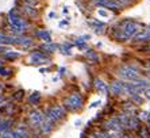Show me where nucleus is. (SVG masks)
Returning <instances> with one entry per match:
<instances>
[{
  "label": "nucleus",
  "mask_w": 150,
  "mask_h": 138,
  "mask_svg": "<svg viewBox=\"0 0 150 138\" xmlns=\"http://www.w3.org/2000/svg\"><path fill=\"white\" fill-rule=\"evenodd\" d=\"M141 24L131 19H125V21L119 22L116 26H114V37L119 42H126L129 39L134 38L138 33H139Z\"/></svg>",
  "instance_id": "nucleus-1"
},
{
  "label": "nucleus",
  "mask_w": 150,
  "mask_h": 138,
  "mask_svg": "<svg viewBox=\"0 0 150 138\" xmlns=\"http://www.w3.org/2000/svg\"><path fill=\"white\" fill-rule=\"evenodd\" d=\"M7 19H8V23H10V27L11 30L14 31L15 34L21 35L23 34L27 28V23L21 15L18 14L16 10H10L7 14Z\"/></svg>",
  "instance_id": "nucleus-2"
},
{
  "label": "nucleus",
  "mask_w": 150,
  "mask_h": 138,
  "mask_svg": "<svg viewBox=\"0 0 150 138\" xmlns=\"http://www.w3.org/2000/svg\"><path fill=\"white\" fill-rule=\"evenodd\" d=\"M45 117L49 122L57 123V122L62 121L64 118H65V107H64V106H59V104H56V106L47 108Z\"/></svg>",
  "instance_id": "nucleus-3"
},
{
  "label": "nucleus",
  "mask_w": 150,
  "mask_h": 138,
  "mask_svg": "<svg viewBox=\"0 0 150 138\" xmlns=\"http://www.w3.org/2000/svg\"><path fill=\"white\" fill-rule=\"evenodd\" d=\"M64 107L70 111H77L83 107V97L80 93H70L67 99L64 100Z\"/></svg>",
  "instance_id": "nucleus-4"
},
{
  "label": "nucleus",
  "mask_w": 150,
  "mask_h": 138,
  "mask_svg": "<svg viewBox=\"0 0 150 138\" xmlns=\"http://www.w3.org/2000/svg\"><path fill=\"white\" fill-rule=\"evenodd\" d=\"M119 76L122 77V79L127 80V81H134L139 77V72H138V69L134 68L131 65H123L119 68L118 70Z\"/></svg>",
  "instance_id": "nucleus-5"
},
{
  "label": "nucleus",
  "mask_w": 150,
  "mask_h": 138,
  "mask_svg": "<svg viewBox=\"0 0 150 138\" xmlns=\"http://www.w3.org/2000/svg\"><path fill=\"white\" fill-rule=\"evenodd\" d=\"M28 121H30V124H31L34 129H39L42 126V123L46 121V117L42 111L33 110V111H30V114H28Z\"/></svg>",
  "instance_id": "nucleus-6"
},
{
  "label": "nucleus",
  "mask_w": 150,
  "mask_h": 138,
  "mask_svg": "<svg viewBox=\"0 0 150 138\" xmlns=\"http://www.w3.org/2000/svg\"><path fill=\"white\" fill-rule=\"evenodd\" d=\"M93 3L96 6H99L100 8H105V10H110V11H114V12H120L122 7L120 4L116 1V0H93Z\"/></svg>",
  "instance_id": "nucleus-7"
},
{
  "label": "nucleus",
  "mask_w": 150,
  "mask_h": 138,
  "mask_svg": "<svg viewBox=\"0 0 150 138\" xmlns=\"http://www.w3.org/2000/svg\"><path fill=\"white\" fill-rule=\"evenodd\" d=\"M28 61H30V64H33V65H45V64H49L50 62V57L41 52H34L30 54Z\"/></svg>",
  "instance_id": "nucleus-8"
},
{
  "label": "nucleus",
  "mask_w": 150,
  "mask_h": 138,
  "mask_svg": "<svg viewBox=\"0 0 150 138\" xmlns=\"http://www.w3.org/2000/svg\"><path fill=\"white\" fill-rule=\"evenodd\" d=\"M108 91L111 95L114 96H120V95H125V83L122 81H112L108 87Z\"/></svg>",
  "instance_id": "nucleus-9"
},
{
  "label": "nucleus",
  "mask_w": 150,
  "mask_h": 138,
  "mask_svg": "<svg viewBox=\"0 0 150 138\" xmlns=\"http://www.w3.org/2000/svg\"><path fill=\"white\" fill-rule=\"evenodd\" d=\"M11 39H12V43H15V45L25 46V48L33 45V39L30 38V37H23L22 34L21 35H15V37H11Z\"/></svg>",
  "instance_id": "nucleus-10"
},
{
  "label": "nucleus",
  "mask_w": 150,
  "mask_h": 138,
  "mask_svg": "<svg viewBox=\"0 0 150 138\" xmlns=\"http://www.w3.org/2000/svg\"><path fill=\"white\" fill-rule=\"evenodd\" d=\"M95 88L101 95H107V92H108V85H107L104 80L101 79H95Z\"/></svg>",
  "instance_id": "nucleus-11"
},
{
  "label": "nucleus",
  "mask_w": 150,
  "mask_h": 138,
  "mask_svg": "<svg viewBox=\"0 0 150 138\" xmlns=\"http://www.w3.org/2000/svg\"><path fill=\"white\" fill-rule=\"evenodd\" d=\"M107 129H110V130H112V131H115V133H118V131H120L122 130V124H120V122L118 121V117L116 118H111L108 122H107Z\"/></svg>",
  "instance_id": "nucleus-12"
},
{
  "label": "nucleus",
  "mask_w": 150,
  "mask_h": 138,
  "mask_svg": "<svg viewBox=\"0 0 150 138\" xmlns=\"http://www.w3.org/2000/svg\"><path fill=\"white\" fill-rule=\"evenodd\" d=\"M35 35H37L41 41L45 42V43L53 42L52 41V34H50V31H47V30H37L35 31Z\"/></svg>",
  "instance_id": "nucleus-13"
},
{
  "label": "nucleus",
  "mask_w": 150,
  "mask_h": 138,
  "mask_svg": "<svg viewBox=\"0 0 150 138\" xmlns=\"http://www.w3.org/2000/svg\"><path fill=\"white\" fill-rule=\"evenodd\" d=\"M19 57H21V53L12 52V50H7V52L3 53V60L4 61H8V62L15 61V60H18Z\"/></svg>",
  "instance_id": "nucleus-14"
},
{
  "label": "nucleus",
  "mask_w": 150,
  "mask_h": 138,
  "mask_svg": "<svg viewBox=\"0 0 150 138\" xmlns=\"http://www.w3.org/2000/svg\"><path fill=\"white\" fill-rule=\"evenodd\" d=\"M91 24H92V27H93L96 34H104V23L93 21V22H91Z\"/></svg>",
  "instance_id": "nucleus-15"
},
{
  "label": "nucleus",
  "mask_w": 150,
  "mask_h": 138,
  "mask_svg": "<svg viewBox=\"0 0 150 138\" xmlns=\"http://www.w3.org/2000/svg\"><path fill=\"white\" fill-rule=\"evenodd\" d=\"M39 130L42 131V134H49L50 131L53 130V123L52 122H49L47 119H46L43 123H42V126L39 127Z\"/></svg>",
  "instance_id": "nucleus-16"
},
{
  "label": "nucleus",
  "mask_w": 150,
  "mask_h": 138,
  "mask_svg": "<svg viewBox=\"0 0 150 138\" xmlns=\"http://www.w3.org/2000/svg\"><path fill=\"white\" fill-rule=\"evenodd\" d=\"M15 131H16V133H19V134H21L23 138H30V131H28V127H27V126H25V124L18 126Z\"/></svg>",
  "instance_id": "nucleus-17"
},
{
  "label": "nucleus",
  "mask_w": 150,
  "mask_h": 138,
  "mask_svg": "<svg viewBox=\"0 0 150 138\" xmlns=\"http://www.w3.org/2000/svg\"><path fill=\"white\" fill-rule=\"evenodd\" d=\"M139 126V119L137 117H130L129 119V123H127V127L131 129V130H137Z\"/></svg>",
  "instance_id": "nucleus-18"
},
{
  "label": "nucleus",
  "mask_w": 150,
  "mask_h": 138,
  "mask_svg": "<svg viewBox=\"0 0 150 138\" xmlns=\"http://www.w3.org/2000/svg\"><path fill=\"white\" fill-rule=\"evenodd\" d=\"M39 100H41V92H38V91H35V92H33L30 96H28V102L31 104H38Z\"/></svg>",
  "instance_id": "nucleus-19"
},
{
  "label": "nucleus",
  "mask_w": 150,
  "mask_h": 138,
  "mask_svg": "<svg viewBox=\"0 0 150 138\" xmlns=\"http://www.w3.org/2000/svg\"><path fill=\"white\" fill-rule=\"evenodd\" d=\"M22 11H23L25 14H27L28 16H35V15H37V10H35V7H28V6H23V7H22Z\"/></svg>",
  "instance_id": "nucleus-20"
},
{
  "label": "nucleus",
  "mask_w": 150,
  "mask_h": 138,
  "mask_svg": "<svg viewBox=\"0 0 150 138\" xmlns=\"http://www.w3.org/2000/svg\"><path fill=\"white\" fill-rule=\"evenodd\" d=\"M42 48L45 49L46 52H49V53H54L58 49V45H56V43H53V42H49V43H46V45H43Z\"/></svg>",
  "instance_id": "nucleus-21"
},
{
  "label": "nucleus",
  "mask_w": 150,
  "mask_h": 138,
  "mask_svg": "<svg viewBox=\"0 0 150 138\" xmlns=\"http://www.w3.org/2000/svg\"><path fill=\"white\" fill-rule=\"evenodd\" d=\"M12 70L10 68H6V66H0V77H10Z\"/></svg>",
  "instance_id": "nucleus-22"
},
{
  "label": "nucleus",
  "mask_w": 150,
  "mask_h": 138,
  "mask_svg": "<svg viewBox=\"0 0 150 138\" xmlns=\"http://www.w3.org/2000/svg\"><path fill=\"white\" fill-rule=\"evenodd\" d=\"M87 57L89 60H92V61H95V62H98L99 61V57H98V54L93 52V50H87Z\"/></svg>",
  "instance_id": "nucleus-23"
},
{
  "label": "nucleus",
  "mask_w": 150,
  "mask_h": 138,
  "mask_svg": "<svg viewBox=\"0 0 150 138\" xmlns=\"http://www.w3.org/2000/svg\"><path fill=\"white\" fill-rule=\"evenodd\" d=\"M98 15L99 16H101V18H108L110 16V12L105 8H99L98 10Z\"/></svg>",
  "instance_id": "nucleus-24"
},
{
  "label": "nucleus",
  "mask_w": 150,
  "mask_h": 138,
  "mask_svg": "<svg viewBox=\"0 0 150 138\" xmlns=\"http://www.w3.org/2000/svg\"><path fill=\"white\" fill-rule=\"evenodd\" d=\"M37 0H23V6H28V7H35L37 6Z\"/></svg>",
  "instance_id": "nucleus-25"
},
{
  "label": "nucleus",
  "mask_w": 150,
  "mask_h": 138,
  "mask_svg": "<svg viewBox=\"0 0 150 138\" xmlns=\"http://www.w3.org/2000/svg\"><path fill=\"white\" fill-rule=\"evenodd\" d=\"M131 97H133V100L135 102V103L138 104H142L143 103V99L139 96V93H135V95H131Z\"/></svg>",
  "instance_id": "nucleus-26"
},
{
  "label": "nucleus",
  "mask_w": 150,
  "mask_h": 138,
  "mask_svg": "<svg viewBox=\"0 0 150 138\" xmlns=\"http://www.w3.org/2000/svg\"><path fill=\"white\" fill-rule=\"evenodd\" d=\"M141 137H142V138H150L149 131H147V127H142V129H141Z\"/></svg>",
  "instance_id": "nucleus-27"
},
{
  "label": "nucleus",
  "mask_w": 150,
  "mask_h": 138,
  "mask_svg": "<svg viewBox=\"0 0 150 138\" xmlns=\"http://www.w3.org/2000/svg\"><path fill=\"white\" fill-rule=\"evenodd\" d=\"M23 93H25V92H23V91H18V92L16 93H15V96H14V99L15 100H18V102H19V100H22V99H23Z\"/></svg>",
  "instance_id": "nucleus-28"
},
{
  "label": "nucleus",
  "mask_w": 150,
  "mask_h": 138,
  "mask_svg": "<svg viewBox=\"0 0 150 138\" xmlns=\"http://www.w3.org/2000/svg\"><path fill=\"white\" fill-rule=\"evenodd\" d=\"M116 1H118V3L120 4V7H122V6H130L134 0H116Z\"/></svg>",
  "instance_id": "nucleus-29"
},
{
  "label": "nucleus",
  "mask_w": 150,
  "mask_h": 138,
  "mask_svg": "<svg viewBox=\"0 0 150 138\" xmlns=\"http://www.w3.org/2000/svg\"><path fill=\"white\" fill-rule=\"evenodd\" d=\"M91 138H111L110 135H107L105 133H96L95 135H92Z\"/></svg>",
  "instance_id": "nucleus-30"
},
{
  "label": "nucleus",
  "mask_w": 150,
  "mask_h": 138,
  "mask_svg": "<svg viewBox=\"0 0 150 138\" xmlns=\"http://www.w3.org/2000/svg\"><path fill=\"white\" fill-rule=\"evenodd\" d=\"M0 138H12V133H11L10 130L4 131V133H1V134H0Z\"/></svg>",
  "instance_id": "nucleus-31"
},
{
  "label": "nucleus",
  "mask_w": 150,
  "mask_h": 138,
  "mask_svg": "<svg viewBox=\"0 0 150 138\" xmlns=\"http://www.w3.org/2000/svg\"><path fill=\"white\" fill-rule=\"evenodd\" d=\"M100 103H101L100 100H96V102H92V103H91V104H89V108H93V107H98V106H99V104H100Z\"/></svg>",
  "instance_id": "nucleus-32"
},
{
  "label": "nucleus",
  "mask_w": 150,
  "mask_h": 138,
  "mask_svg": "<svg viewBox=\"0 0 150 138\" xmlns=\"http://www.w3.org/2000/svg\"><path fill=\"white\" fill-rule=\"evenodd\" d=\"M141 118H142V119H145V121H147V119H149V114H147L146 111H143L142 114H141Z\"/></svg>",
  "instance_id": "nucleus-33"
},
{
  "label": "nucleus",
  "mask_w": 150,
  "mask_h": 138,
  "mask_svg": "<svg viewBox=\"0 0 150 138\" xmlns=\"http://www.w3.org/2000/svg\"><path fill=\"white\" fill-rule=\"evenodd\" d=\"M143 92H145V96H146L147 99H150V87H147V88L143 91Z\"/></svg>",
  "instance_id": "nucleus-34"
},
{
  "label": "nucleus",
  "mask_w": 150,
  "mask_h": 138,
  "mask_svg": "<svg viewBox=\"0 0 150 138\" xmlns=\"http://www.w3.org/2000/svg\"><path fill=\"white\" fill-rule=\"evenodd\" d=\"M12 138H23V137H22V135L19 134V133H16V131H14V133H12Z\"/></svg>",
  "instance_id": "nucleus-35"
},
{
  "label": "nucleus",
  "mask_w": 150,
  "mask_h": 138,
  "mask_svg": "<svg viewBox=\"0 0 150 138\" xmlns=\"http://www.w3.org/2000/svg\"><path fill=\"white\" fill-rule=\"evenodd\" d=\"M68 22L69 21H64V22H59V27H62V26H67Z\"/></svg>",
  "instance_id": "nucleus-36"
},
{
  "label": "nucleus",
  "mask_w": 150,
  "mask_h": 138,
  "mask_svg": "<svg viewBox=\"0 0 150 138\" xmlns=\"http://www.w3.org/2000/svg\"><path fill=\"white\" fill-rule=\"evenodd\" d=\"M58 72H59V76H62L64 73H65V68H59Z\"/></svg>",
  "instance_id": "nucleus-37"
},
{
  "label": "nucleus",
  "mask_w": 150,
  "mask_h": 138,
  "mask_svg": "<svg viewBox=\"0 0 150 138\" xmlns=\"http://www.w3.org/2000/svg\"><path fill=\"white\" fill-rule=\"evenodd\" d=\"M56 16V14H54V12H49V18H54Z\"/></svg>",
  "instance_id": "nucleus-38"
},
{
  "label": "nucleus",
  "mask_w": 150,
  "mask_h": 138,
  "mask_svg": "<svg viewBox=\"0 0 150 138\" xmlns=\"http://www.w3.org/2000/svg\"><path fill=\"white\" fill-rule=\"evenodd\" d=\"M145 50H147V52H150V43L147 46H145Z\"/></svg>",
  "instance_id": "nucleus-39"
},
{
  "label": "nucleus",
  "mask_w": 150,
  "mask_h": 138,
  "mask_svg": "<svg viewBox=\"0 0 150 138\" xmlns=\"http://www.w3.org/2000/svg\"><path fill=\"white\" fill-rule=\"evenodd\" d=\"M79 124H81V121H80V119H77V121H76V126H79Z\"/></svg>",
  "instance_id": "nucleus-40"
},
{
  "label": "nucleus",
  "mask_w": 150,
  "mask_h": 138,
  "mask_svg": "<svg viewBox=\"0 0 150 138\" xmlns=\"http://www.w3.org/2000/svg\"><path fill=\"white\" fill-rule=\"evenodd\" d=\"M68 11H69V10H68V7H65V8H64V14H68Z\"/></svg>",
  "instance_id": "nucleus-41"
},
{
  "label": "nucleus",
  "mask_w": 150,
  "mask_h": 138,
  "mask_svg": "<svg viewBox=\"0 0 150 138\" xmlns=\"http://www.w3.org/2000/svg\"><path fill=\"white\" fill-rule=\"evenodd\" d=\"M4 37H6V35H4L3 33H0V39H1V38H4Z\"/></svg>",
  "instance_id": "nucleus-42"
},
{
  "label": "nucleus",
  "mask_w": 150,
  "mask_h": 138,
  "mask_svg": "<svg viewBox=\"0 0 150 138\" xmlns=\"http://www.w3.org/2000/svg\"><path fill=\"white\" fill-rule=\"evenodd\" d=\"M1 88H3V85H1V83H0V92H1Z\"/></svg>",
  "instance_id": "nucleus-43"
},
{
  "label": "nucleus",
  "mask_w": 150,
  "mask_h": 138,
  "mask_svg": "<svg viewBox=\"0 0 150 138\" xmlns=\"http://www.w3.org/2000/svg\"><path fill=\"white\" fill-rule=\"evenodd\" d=\"M147 77H149V79H150V70H149V72H147Z\"/></svg>",
  "instance_id": "nucleus-44"
}]
</instances>
